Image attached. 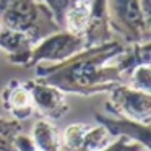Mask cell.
Here are the masks:
<instances>
[{
	"label": "cell",
	"instance_id": "52a82bcc",
	"mask_svg": "<svg viewBox=\"0 0 151 151\" xmlns=\"http://www.w3.org/2000/svg\"><path fill=\"white\" fill-rule=\"evenodd\" d=\"M98 124H101L106 130L111 133L112 138L125 137L141 143L148 151H151V124H140L135 120H128L117 115H106V114H94Z\"/></svg>",
	"mask_w": 151,
	"mask_h": 151
},
{
	"label": "cell",
	"instance_id": "9a60e30c",
	"mask_svg": "<svg viewBox=\"0 0 151 151\" xmlns=\"http://www.w3.org/2000/svg\"><path fill=\"white\" fill-rule=\"evenodd\" d=\"M102 151H148L141 143L125 137H117L107 145Z\"/></svg>",
	"mask_w": 151,
	"mask_h": 151
},
{
	"label": "cell",
	"instance_id": "2e32d148",
	"mask_svg": "<svg viewBox=\"0 0 151 151\" xmlns=\"http://www.w3.org/2000/svg\"><path fill=\"white\" fill-rule=\"evenodd\" d=\"M70 2H72V0H42V4L50 10V13L54 15V18L57 20L59 24H62L63 13H65V10L68 8Z\"/></svg>",
	"mask_w": 151,
	"mask_h": 151
},
{
	"label": "cell",
	"instance_id": "30bf717a",
	"mask_svg": "<svg viewBox=\"0 0 151 151\" xmlns=\"http://www.w3.org/2000/svg\"><path fill=\"white\" fill-rule=\"evenodd\" d=\"M29 137L39 151H63L60 143V132L52 120L44 117L36 120Z\"/></svg>",
	"mask_w": 151,
	"mask_h": 151
},
{
	"label": "cell",
	"instance_id": "7a4b0ae2",
	"mask_svg": "<svg viewBox=\"0 0 151 151\" xmlns=\"http://www.w3.org/2000/svg\"><path fill=\"white\" fill-rule=\"evenodd\" d=\"M0 23L34 42L60 29V24L42 0H0Z\"/></svg>",
	"mask_w": 151,
	"mask_h": 151
},
{
	"label": "cell",
	"instance_id": "8992f818",
	"mask_svg": "<svg viewBox=\"0 0 151 151\" xmlns=\"http://www.w3.org/2000/svg\"><path fill=\"white\" fill-rule=\"evenodd\" d=\"M24 85L28 86L33 99L34 111L39 112L47 120H60L68 112L70 106L67 101V94L55 88L50 83H46L39 78L26 80Z\"/></svg>",
	"mask_w": 151,
	"mask_h": 151
},
{
	"label": "cell",
	"instance_id": "277c9868",
	"mask_svg": "<svg viewBox=\"0 0 151 151\" xmlns=\"http://www.w3.org/2000/svg\"><path fill=\"white\" fill-rule=\"evenodd\" d=\"M86 47L85 37L73 34L67 29H57L39 39L28 52L24 68H34L36 65H54L73 57Z\"/></svg>",
	"mask_w": 151,
	"mask_h": 151
},
{
	"label": "cell",
	"instance_id": "5b68a950",
	"mask_svg": "<svg viewBox=\"0 0 151 151\" xmlns=\"http://www.w3.org/2000/svg\"><path fill=\"white\" fill-rule=\"evenodd\" d=\"M106 109L117 117L140 124H151V93L140 91L122 83L109 91Z\"/></svg>",
	"mask_w": 151,
	"mask_h": 151
},
{
	"label": "cell",
	"instance_id": "9c48e42d",
	"mask_svg": "<svg viewBox=\"0 0 151 151\" xmlns=\"http://www.w3.org/2000/svg\"><path fill=\"white\" fill-rule=\"evenodd\" d=\"M83 37H85L86 47L102 46V44H107L111 41H115L111 23H109L106 0H91L89 2V17Z\"/></svg>",
	"mask_w": 151,
	"mask_h": 151
},
{
	"label": "cell",
	"instance_id": "3957f363",
	"mask_svg": "<svg viewBox=\"0 0 151 151\" xmlns=\"http://www.w3.org/2000/svg\"><path fill=\"white\" fill-rule=\"evenodd\" d=\"M112 33L124 44L150 41L151 20L145 15L140 0H106Z\"/></svg>",
	"mask_w": 151,
	"mask_h": 151
},
{
	"label": "cell",
	"instance_id": "e0dca14e",
	"mask_svg": "<svg viewBox=\"0 0 151 151\" xmlns=\"http://www.w3.org/2000/svg\"><path fill=\"white\" fill-rule=\"evenodd\" d=\"M15 150L17 151H39L36 146H34L31 137L29 135H24L23 132L18 133L17 138H15Z\"/></svg>",
	"mask_w": 151,
	"mask_h": 151
},
{
	"label": "cell",
	"instance_id": "7c38bea8",
	"mask_svg": "<svg viewBox=\"0 0 151 151\" xmlns=\"http://www.w3.org/2000/svg\"><path fill=\"white\" fill-rule=\"evenodd\" d=\"M112 140L114 138L111 137V133L101 124H98V125L88 124L85 133H83L78 151H102Z\"/></svg>",
	"mask_w": 151,
	"mask_h": 151
},
{
	"label": "cell",
	"instance_id": "ac0fdd59",
	"mask_svg": "<svg viewBox=\"0 0 151 151\" xmlns=\"http://www.w3.org/2000/svg\"><path fill=\"white\" fill-rule=\"evenodd\" d=\"M72 2H91V0H72Z\"/></svg>",
	"mask_w": 151,
	"mask_h": 151
},
{
	"label": "cell",
	"instance_id": "8fae6325",
	"mask_svg": "<svg viewBox=\"0 0 151 151\" xmlns=\"http://www.w3.org/2000/svg\"><path fill=\"white\" fill-rule=\"evenodd\" d=\"M88 17L89 2H70L68 8L65 10L62 18V24L65 26L63 29L83 36L86 29V23H88Z\"/></svg>",
	"mask_w": 151,
	"mask_h": 151
},
{
	"label": "cell",
	"instance_id": "5bb4252c",
	"mask_svg": "<svg viewBox=\"0 0 151 151\" xmlns=\"http://www.w3.org/2000/svg\"><path fill=\"white\" fill-rule=\"evenodd\" d=\"M125 83L135 89L151 93V65L150 63H143V65L135 67L125 78Z\"/></svg>",
	"mask_w": 151,
	"mask_h": 151
},
{
	"label": "cell",
	"instance_id": "6da1fadb",
	"mask_svg": "<svg viewBox=\"0 0 151 151\" xmlns=\"http://www.w3.org/2000/svg\"><path fill=\"white\" fill-rule=\"evenodd\" d=\"M125 44L111 41L102 46L85 47L73 57L54 65H36V78L50 83L65 94L94 96L109 93L117 85L125 83L117 59Z\"/></svg>",
	"mask_w": 151,
	"mask_h": 151
},
{
	"label": "cell",
	"instance_id": "4fadbf2b",
	"mask_svg": "<svg viewBox=\"0 0 151 151\" xmlns=\"http://www.w3.org/2000/svg\"><path fill=\"white\" fill-rule=\"evenodd\" d=\"M21 133V122L0 115V151H17L15 138Z\"/></svg>",
	"mask_w": 151,
	"mask_h": 151
},
{
	"label": "cell",
	"instance_id": "ba28073f",
	"mask_svg": "<svg viewBox=\"0 0 151 151\" xmlns=\"http://www.w3.org/2000/svg\"><path fill=\"white\" fill-rule=\"evenodd\" d=\"M0 101H2V107L10 114V117L18 122L28 120L36 112L29 89L24 85V81L20 80H10L5 85L0 94Z\"/></svg>",
	"mask_w": 151,
	"mask_h": 151
}]
</instances>
